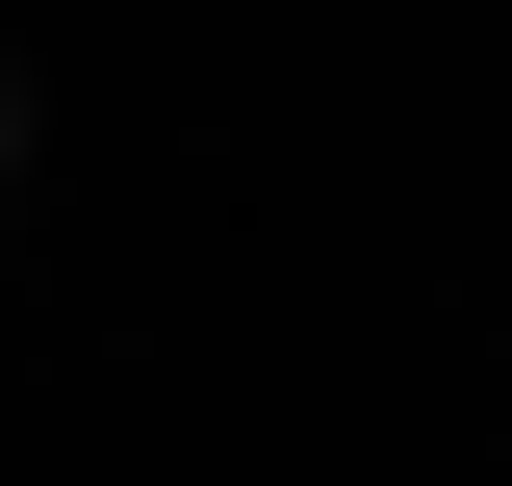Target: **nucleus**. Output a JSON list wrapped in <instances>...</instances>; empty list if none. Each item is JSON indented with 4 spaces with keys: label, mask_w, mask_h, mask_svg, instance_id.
Here are the masks:
<instances>
[{
    "label": "nucleus",
    "mask_w": 512,
    "mask_h": 486,
    "mask_svg": "<svg viewBox=\"0 0 512 486\" xmlns=\"http://www.w3.org/2000/svg\"><path fill=\"white\" fill-rule=\"evenodd\" d=\"M0 128H26V103H0Z\"/></svg>",
    "instance_id": "f257e3e1"
}]
</instances>
